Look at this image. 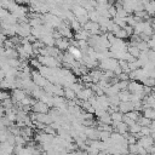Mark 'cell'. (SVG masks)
<instances>
[{"label": "cell", "instance_id": "cell-19", "mask_svg": "<svg viewBox=\"0 0 155 155\" xmlns=\"http://www.w3.org/2000/svg\"><path fill=\"white\" fill-rule=\"evenodd\" d=\"M98 121L102 122V124H107V125H110L113 121H111V117H110V114L109 113H104L101 117H98Z\"/></svg>", "mask_w": 155, "mask_h": 155}, {"label": "cell", "instance_id": "cell-23", "mask_svg": "<svg viewBox=\"0 0 155 155\" xmlns=\"http://www.w3.org/2000/svg\"><path fill=\"white\" fill-rule=\"evenodd\" d=\"M113 22L116 24V25H119L120 28H125L126 25H127V23H126V18H120V17H113Z\"/></svg>", "mask_w": 155, "mask_h": 155}, {"label": "cell", "instance_id": "cell-27", "mask_svg": "<svg viewBox=\"0 0 155 155\" xmlns=\"http://www.w3.org/2000/svg\"><path fill=\"white\" fill-rule=\"evenodd\" d=\"M139 134L140 136H150L151 134V131H150L149 126H142L140 127V131H139Z\"/></svg>", "mask_w": 155, "mask_h": 155}, {"label": "cell", "instance_id": "cell-12", "mask_svg": "<svg viewBox=\"0 0 155 155\" xmlns=\"http://www.w3.org/2000/svg\"><path fill=\"white\" fill-rule=\"evenodd\" d=\"M71 13L76 18V17H80V16H86L87 15V11L82 6H80V5H74L73 6V10H71Z\"/></svg>", "mask_w": 155, "mask_h": 155}, {"label": "cell", "instance_id": "cell-25", "mask_svg": "<svg viewBox=\"0 0 155 155\" xmlns=\"http://www.w3.org/2000/svg\"><path fill=\"white\" fill-rule=\"evenodd\" d=\"M110 132H107V131H99V140L101 142H108L109 138H110Z\"/></svg>", "mask_w": 155, "mask_h": 155}, {"label": "cell", "instance_id": "cell-13", "mask_svg": "<svg viewBox=\"0 0 155 155\" xmlns=\"http://www.w3.org/2000/svg\"><path fill=\"white\" fill-rule=\"evenodd\" d=\"M63 97H65V99H68V101H74V99H76V93L70 87H64L63 88Z\"/></svg>", "mask_w": 155, "mask_h": 155}, {"label": "cell", "instance_id": "cell-32", "mask_svg": "<svg viewBox=\"0 0 155 155\" xmlns=\"http://www.w3.org/2000/svg\"><path fill=\"white\" fill-rule=\"evenodd\" d=\"M107 1L108 0H96V2L99 5V4H107Z\"/></svg>", "mask_w": 155, "mask_h": 155}, {"label": "cell", "instance_id": "cell-20", "mask_svg": "<svg viewBox=\"0 0 155 155\" xmlns=\"http://www.w3.org/2000/svg\"><path fill=\"white\" fill-rule=\"evenodd\" d=\"M122 116H124V114L120 113L119 110L110 114V117H111V121L113 122H120V121H122Z\"/></svg>", "mask_w": 155, "mask_h": 155}, {"label": "cell", "instance_id": "cell-18", "mask_svg": "<svg viewBox=\"0 0 155 155\" xmlns=\"http://www.w3.org/2000/svg\"><path fill=\"white\" fill-rule=\"evenodd\" d=\"M114 35H115L116 39H120V40H125V39H127V38H130L128 34L126 33V30H125L124 28H120L116 33H114Z\"/></svg>", "mask_w": 155, "mask_h": 155}, {"label": "cell", "instance_id": "cell-24", "mask_svg": "<svg viewBox=\"0 0 155 155\" xmlns=\"http://www.w3.org/2000/svg\"><path fill=\"white\" fill-rule=\"evenodd\" d=\"M69 27H70V29L74 30V31H78V30H80V29L82 28L81 24L76 21V18H74V19H71V21L69 22Z\"/></svg>", "mask_w": 155, "mask_h": 155}, {"label": "cell", "instance_id": "cell-21", "mask_svg": "<svg viewBox=\"0 0 155 155\" xmlns=\"http://www.w3.org/2000/svg\"><path fill=\"white\" fill-rule=\"evenodd\" d=\"M128 119H131L132 121H134V122H137V120H138V117L140 116V113L139 111H136V110H132V111H128V113H126L125 114Z\"/></svg>", "mask_w": 155, "mask_h": 155}, {"label": "cell", "instance_id": "cell-11", "mask_svg": "<svg viewBox=\"0 0 155 155\" xmlns=\"http://www.w3.org/2000/svg\"><path fill=\"white\" fill-rule=\"evenodd\" d=\"M74 38H75V40H78V41H80V40H85V41H87V39L90 38V33H88L87 30H85V29L81 28L80 30L75 31Z\"/></svg>", "mask_w": 155, "mask_h": 155}, {"label": "cell", "instance_id": "cell-9", "mask_svg": "<svg viewBox=\"0 0 155 155\" xmlns=\"http://www.w3.org/2000/svg\"><path fill=\"white\" fill-rule=\"evenodd\" d=\"M144 11L150 16H155V0H148V2L144 4Z\"/></svg>", "mask_w": 155, "mask_h": 155}, {"label": "cell", "instance_id": "cell-34", "mask_svg": "<svg viewBox=\"0 0 155 155\" xmlns=\"http://www.w3.org/2000/svg\"><path fill=\"white\" fill-rule=\"evenodd\" d=\"M150 155H155V154H150Z\"/></svg>", "mask_w": 155, "mask_h": 155}, {"label": "cell", "instance_id": "cell-4", "mask_svg": "<svg viewBox=\"0 0 155 155\" xmlns=\"http://www.w3.org/2000/svg\"><path fill=\"white\" fill-rule=\"evenodd\" d=\"M143 84H140L139 81H130L128 82V87H127V91L131 93V94H134V93H143Z\"/></svg>", "mask_w": 155, "mask_h": 155}, {"label": "cell", "instance_id": "cell-28", "mask_svg": "<svg viewBox=\"0 0 155 155\" xmlns=\"http://www.w3.org/2000/svg\"><path fill=\"white\" fill-rule=\"evenodd\" d=\"M128 82H130V81H117L116 85H117V87H119L120 91H125V90H127V87H128Z\"/></svg>", "mask_w": 155, "mask_h": 155}, {"label": "cell", "instance_id": "cell-15", "mask_svg": "<svg viewBox=\"0 0 155 155\" xmlns=\"http://www.w3.org/2000/svg\"><path fill=\"white\" fill-rule=\"evenodd\" d=\"M143 111V116L149 119V120H155V110L153 108H145L142 110Z\"/></svg>", "mask_w": 155, "mask_h": 155}, {"label": "cell", "instance_id": "cell-26", "mask_svg": "<svg viewBox=\"0 0 155 155\" xmlns=\"http://www.w3.org/2000/svg\"><path fill=\"white\" fill-rule=\"evenodd\" d=\"M150 122H151V120H149V119L144 117L143 115H140V116L138 117V120H137V124H139L140 126H149V125H150Z\"/></svg>", "mask_w": 155, "mask_h": 155}, {"label": "cell", "instance_id": "cell-8", "mask_svg": "<svg viewBox=\"0 0 155 155\" xmlns=\"http://www.w3.org/2000/svg\"><path fill=\"white\" fill-rule=\"evenodd\" d=\"M54 45L56 47L62 52V51H67L70 46V42H69V39H65V38H59V39H56L54 41Z\"/></svg>", "mask_w": 155, "mask_h": 155}, {"label": "cell", "instance_id": "cell-7", "mask_svg": "<svg viewBox=\"0 0 155 155\" xmlns=\"http://www.w3.org/2000/svg\"><path fill=\"white\" fill-rule=\"evenodd\" d=\"M84 133H85L86 138L90 140H97V139L99 140V131L94 127H85Z\"/></svg>", "mask_w": 155, "mask_h": 155}, {"label": "cell", "instance_id": "cell-3", "mask_svg": "<svg viewBox=\"0 0 155 155\" xmlns=\"http://www.w3.org/2000/svg\"><path fill=\"white\" fill-rule=\"evenodd\" d=\"M31 111L36 113V114H47L50 111V108L47 104H45L41 101H36L33 105H31Z\"/></svg>", "mask_w": 155, "mask_h": 155}, {"label": "cell", "instance_id": "cell-14", "mask_svg": "<svg viewBox=\"0 0 155 155\" xmlns=\"http://www.w3.org/2000/svg\"><path fill=\"white\" fill-rule=\"evenodd\" d=\"M39 40H40L45 46H54V41H56L52 35H44V36H41Z\"/></svg>", "mask_w": 155, "mask_h": 155}, {"label": "cell", "instance_id": "cell-30", "mask_svg": "<svg viewBox=\"0 0 155 155\" xmlns=\"http://www.w3.org/2000/svg\"><path fill=\"white\" fill-rule=\"evenodd\" d=\"M30 65H31V67H34V68H38V69H39V67H40L41 64L39 63L38 58H33V59H30Z\"/></svg>", "mask_w": 155, "mask_h": 155}, {"label": "cell", "instance_id": "cell-1", "mask_svg": "<svg viewBox=\"0 0 155 155\" xmlns=\"http://www.w3.org/2000/svg\"><path fill=\"white\" fill-rule=\"evenodd\" d=\"M16 34L21 38H27L31 34V27L29 23H19L16 25Z\"/></svg>", "mask_w": 155, "mask_h": 155}, {"label": "cell", "instance_id": "cell-2", "mask_svg": "<svg viewBox=\"0 0 155 155\" xmlns=\"http://www.w3.org/2000/svg\"><path fill=\"white\" fill-rule=\"evenodd\" d=\"M31 81H33L38 87H40V88H42V87L47 84V80H46L38 70H33V71H31Z\"/></svg>", "mask_w": 155, "mask_h": 155}, {"label": "cell", "instance_id": "cell-31", "mask_svg": "<svg viewBox=\"0 0 155 155\" xmlns=\"http://www.w3.org/2000/svg\"><path fill=\"white\" fill-rule=\"evenodd\" d=\"M8 97H10V96H8L6 92H4V91H0V102H1V101H4L5 98H8Z\"/></svg>", "mask_w": 155, "mask_h": 155}, {"label": "cell", "instance_id": "cell-33", "mask_svg": "<svg viewBox=\"0 0 155 155\" xmlns=\"http://www.w3.org/2000/svg\"><path fill=\"white\" fill-rule=\"evenodd\" d=\"M151 108H153V109H154V110H155V103H154V104H153V105H151Z\"/></svg>", "mask_w": 155, "mask_h": 155}, {"label": "cell", "instance_id": "cell-22", "mask_svg": "<svg viewBox=\"0 0 155 155\" xmlns=\"http://www.w3.org/2000/svg\"><path fill=\"white\" fill-rule=\"evenodd\" d=\"M140 125L139 124H137V122H134L133 125H131V126H128V133H131V134H137V133H139V131H140Z\"/></svg>", "mask_w": 155, "mask_h": 155}, {"label": "cell", "instance_id": "cell-29", "mask_svg": "<svg viewBox=\"0 0 155 155\" xmlns=\"http://www.w3.org/2000/svg\"><path fill=\"white\" fill-rule=\"evenodd\" d=\"M147 44H148V47L149 48H153V47H155V33L150 36V39L147 41Z\"/></svg>", "mask_w": 155, "mask_h": 155}, {"label": "cell", "instance_id": "cell-16", "mask_svg": "<svg viewBox=\"0 0 155 155\" xmlns=\"http://www.w3.org/2000/svg\"><path fill=\"white\" fill-rule=\"evenodd\" d=\"M127 52L134 58H138L140 54V51L137 48V46H133V45H127Z\"/></svg>", "mask_w": 155, "mask_h": 155}, {"label": "cell", "instance_id": "cell-17", "mask_svg": "<svg viewBox=\"0 0 155 155\" xmlns=\"http://www.w3.org/2000/svg\"><path fill=\"white\" fill-rule=\"evenodd\" d=\"M117 97H119L120 102H128L130 98H131V93H130L127 90H125V91H120V92L117 93Z\"/></svg>", "mask_w": 155, "mask_h": 155}, {"label": "cell", "instance_id": "cell-10", "mask_svg": "<svg viewBox=\"0 0 155 155\" xmlns=\"http://www.w3.org/2000/svg\"><path fill=\"white\" fill-rule=\"evenodd\" d=\"M117 108H119V111H120V113L126 114V113L133 110V104H132L130 101H128V102H120V104H119Z\"/></svg>", "mask_w": 155, "mask_h": 155}, {"label": "cell", "instance_id": "cell-6", "mask_svg": "<svg viewBox=\"0 0 155 155\" xmlns=\"http://www.w3.org/2000/svg\"><path fill=\"white\" fill-rule=\"evenodd\" d=\"M25 96H27V93H25L24 90H22V88H15L12 91V93H11V99H12V102L15 104H18Z\"/></svg>", "mask_w": 155, "mask_h": 155}, {"label": "cell", "instance_id": "cell-5", "mask_svg": "<svg viewBox=\"0 0 155 155\" xmlns=\"http://www.w3.org/2000/svg\"><path fill=\"white\" fill-rule=\"evenodd\" d=\"M154 138L151 137V136H142V137H139L138 138V140H137V144L138 145H140V147H143L144 149H149L150 147H153V144H154Z\"/></svg>", "mask_w": 155, "mask_h": 155}]
</instances>
